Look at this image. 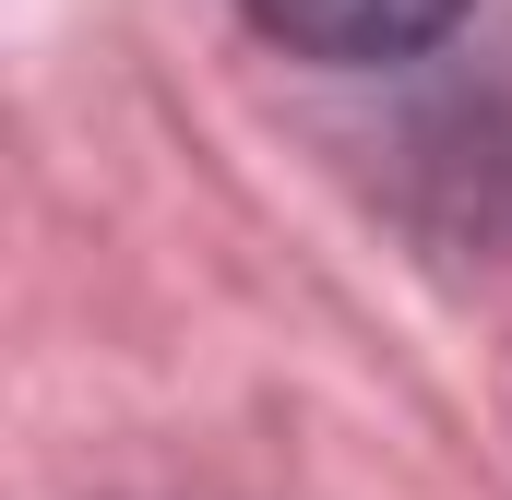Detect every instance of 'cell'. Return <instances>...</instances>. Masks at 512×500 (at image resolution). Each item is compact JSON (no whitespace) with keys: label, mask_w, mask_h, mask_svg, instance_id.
Returning <instances> with one entry per match:
<instances>
[{"label":"cell","mask_w":512,"mask_h":500,"mask_svg":"<svg viewBox=\"0 0 512 500\" xmlns=\"http://www.w3.org/2000/svg\"><path fill=\"white\" fill-rule=\"evenodd\" d=\"M251 24L298 60H334V72H370V60H417L429 36L465 24V0H251Z\"/></svg>","instance_id":"cell-1"}]
</instances>
